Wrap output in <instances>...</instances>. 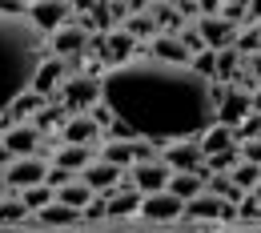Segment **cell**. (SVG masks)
Instances as JSON below:
<instances>
[{"mask_svg": "<svg viewBox=\"0 0 261 233\" xmlns=\"http://www.w3.org/2000/svg\"><path fill=\"white\" fill-rule=\"evenodd\" d=\"M149 57H153V61H161V65H189V53L181 48V40H177V36H169V33L153 36Z\"/></svg>", "mask_w": 261, "mask_h": 233, "instance_id": "cell-18", "label": "cell"}, {"mask_svg": "<svg viewBox=\"0 0 261 233\" xmlns=\"http://www.w3.org/2000/svg\"><path fill=\"white\" fill-rule=\"evenodd\" d=\"M241 161H253V165H261V137L241 145Z\"/></svg>", "mask_w": 261, "mask_h": 233, "instance_id": "cell-41", "label": "cell"}, {"mask_svg": "<svg viewBox=\"0 0 261 233\" xmlns=\"http://www.w3.org/2000/svg\"><path fill=\"white\" fill-rule=\"evenodd\" d=\"M48 157L44 153H33V157H16L12 165L4 169L0 177H4V185L12 189V193H20V189H33V185H44V177H48Z\"/></svg>", "mask_w": 261, "mask_h": 233, "instance_id": "cell-5", "label": "cell"}, {"mask_svg": "<svg viewBox=\"0 0 261 233\" xmlns=\"http://www.w3.org/2000/svg\"><path fill=\"white\" fill-rule=\"evenodd\" d=\"M33 217H36V225H53V229H65V225H76V221H81V213L68 209V205H61V201L44 205V209L33 213Z\"/></svg>", "mask_w": 261, "mask_h": 233, "instance_id": "cell-23", "label": "cell"}, {"mask_svg": "<svg viewBox=\"0 0 261 233\" xmlns=\"http://www.w3.org/2000/svg\"><path fill=\"white\" fill-rule=\"evenodd\" d=\"M65 76H68L65 61H57V57H44V61H40V68H36V76H33V93H40L44 100L57 97V93H61V85H65Z\"/></svg>", "mask_w": 261, "mask_h": 233, "instance_id": "cell-16", "label": "cell"}, {"mask_svg": "<svg viewBox=\"0 0 261 233\" xmlns=\"http://www.w3.org/2000/svg\"><path fill=\"white\" fill-rule=\"evenodd\" d=\"M145 221H177V217H185V205L173 197V193H149V197H141V209H137Z\"/></svg>", "mask_w": 261, "mask_h": 233, "instance_id": "cell-15", "label": "cell"}, {"mask_svg": "<svg viewBox=\"0 0 261 233\" xmlns=\"http://www.w3.org/2000/svg\"><path fill=\"white\" fill-rule=\"evenodd\" d=\"M249 193H253V197H257V201H261V181H257V185H253V189H249Z\"/></svg>", "mask_w": 261, "mask_h": 233, "instance_id": "cell-47", "label": "cell"}, {"mask_svg": "<svg viewBox=\"0 0 261 233\" xmlns=\"http://www.w3.org/2000/svg\"><path fill=\"white\" fill-rule=\"evenodd\" d=\"M189 68H193L197 76H205V81L213 85V76H217V53H209V48H205V53H197L193 61H189Z\"/></svg>", "mask_w": 261, "mask_h": 233, "instance_id": "cell-35", "label": "cell"}, {"mask_svg": "<svg viewBox=\"0 0 261 233\" xmlns=\"http://www.w3.org/2000/svg\"><path fill=\"white\" fill-rule=\"evenodd\" d=\"M93 24H97L100 33H113V29H117L113 16H109V4H97V8H93Z\"/></svg>", "mask_w": 261, "mask_h": 233, "instance_id": "cell-40", "label": "cell"}, {"mask_svg": "<svg viewBox=\"0 0 261 233\" xmlns=\"http://www.w3.org/2000/svg\"><path fill=\"white\" fill-rule=\"evenodd\" d=\"M81 181H85V185H89V189H93L97 197L109 201L113 193H117V185L125 181V173H121V169H113L109 161H100V157H93L89 165L81 169Z\"/></svg>", "mask_w": 261, "mask_h": 233, "instance_id": "cell-11", "label": "cell"}, {"mask_svg": "<svg viewBox=\"0 0 261 233\" xmlns=\"http://www.w3.org/2000/svg\"><path fill=\"white\" fill-rule=\"evenodd\" d=\"M93 161V145H61L57 149V157H53V165L68 169V173H76L81 177V169Z\"/></svg>", "mask_w": 261, "mask_h": 233, "instance_id": "cell-22", "label": "cell"}, {"mask_svg": "<svg viewBox=\"0 0 261 233\" xmlns=\"http://www.w3.org/2000/svg\"><path fill=\"white\" fill-rule=\"evenodd\" d=\"M137 209H141V193L133 189L129 181H121L117 193L109 197V221H113V217H133Z\"/></svg>", "mask_w": 261, "mask_h": 233, "instance_id": "cell-21", "label": "cell"}, {"mask_svg": "<svg viewBox=\"0 0 261 233\" xmlns=\"http://www.w3.org/2000/svg\"><path fill=\"white\" fill-rule=\"evenodd\" d=\"M213 100H217V121L221 125H229V129H237L249 113H253V100H249V93L245 89H237V85H229V89H213Z\"/></svg>", "mask_w": 261, "mask_h": 233, "instance_id": "cell-8", "label": "cell"}, {"mask_svg": "<svg viewBox=\"0 0 261 233\" xmlns=\"http://www.w3.org/2000/svg\"><path fill=\"white\" fill-rule=\"evenodd\" d=\"M245 68H249V76L261 85V53H253V57H245Z\"/></svg>", "mask_w": 261, "mask_h": 233, "instance_id": "cell-42", "label": "cell"}, {"mask_svg": "<svg viewBox=\"0 0 261 233\" xmlns=\"http://www.w3.org/2000/svg\"><path fill=\"white\" fill-rule=\"evenodd\" d=\"M48 44H53V57H57V61H72V57H81V53L89 48V24L72 20L61 33L48 36Z\"/></svg>", "mask_w": 261, "mask_h": 233, "instance_id": "cell-12", "label": "cell"}, {"mask_svg": "<svg viewBox=\"0 0 261 233\" xmlns=\"http://www.w3.org/2000/svg\"><path fill=\"white\" fill-rule=\"evenodd\" d=\"M229 181H233L241 193H249V189L261 181V165H253V161H237V165H233V173H229Z\"/></svg>", "mask_w": 261, "mask_h": 233, "instance_id": "cell-30", "label": "cell"}, {"mask_svg": "<svg viewBox=\"0 0 261 233\" xmlns=\"http://www.w3.org/2000/svg\"><path fill=\"white\" fill-rule=\"evenodd\" d=\"M16 201H20L29 213H40L44 205H53V201H57V193H53L48 185H33V189H20V193H16Z\"/></svg>", "mask_w": 261, "mask_h": 233, "instance_id": "cell-28", "label": "cell"}, {"mask_svg": "<svg viewBox=\"0 0 261 233\" xmlns=\"http://www.w3.org/2000/svg\"><path fill=\"white\" fill-rule=\"evenodd\" d=\"M24 221H29V209H24L16 197L0 201V225H24Z\"/></svg>", "mask_w": 261, "mask_h": 233, "instance_id": "cell-34", "label": "cell"}, {"mask_svg": "<svg viewBox=\"0 0 261 233\" xmlns=\"http://www.w3.org/2000/svg\"><path fill=\"white\" fill-rule=\"evenodd\" d=\"M24 20L33 24L36 36H53V33H61L65 24H72V8L61 4V0H36V4L24 8Z\"/></svg>", "mask_w": 261, "mask_h": 233, "instance_id": "cell-4", "label": "cell"}, {"mask_svg": "<svg viewBox=\"0 0 261 233\" xmlns=\"http://www.w3.org/2000/svg\"><path fill=\"white\" fill-rule=\"evenodd\" d=\"M233 53H237V57H253V53H261V20H257V16H253L249 24L237 29V44H233Z\"/></svg>", "mask_w": 261, "mask_h": 233, "instance_id": "cell-25", "label": "cell"}, {"mask_svg": "<svg viewBox=\"0 0 261 233\" xmlns=\"http://www.w3.org/2000/svg\"><path fill=\"white\" fill-rule=\"evenodd\" d=\"M40 109H44V97H40V93H33V89H29L24 97H16V105L8 109V117H20L24 125H33V121H36V113H40Z\"/></svg>", "mask_w": 261, "mask_h": 233, "instance_id": "cell-27", "label": "cell"}, {"mask_svg": "<svg viewBox=\"0 0 261 233\" xmlns=\"http://www.w3.org/2000/svg\"><path fill=\"white\" fill-rule=\"evenodd\" d=\"M221 221H237V205H229V201H221V213H217Z\"/></svg>", "mask_w": 261, "mask_h": 233, "instance_id": "cell-43", "label": "cell"}, {"mask_svg": "<svg viewBox=\"0 0 261 233\" xmlns=\"http://www.w3.org/2000/svg\"><path fill=\"white\" fill-rule=\"evenodd\" d=\"M217 213H221V197H213V193H197L193 201H185V217L209 221V217H217Z\"/></svg>", "mask_w": 261, "mask_h": 233, "instance_id": "cell-26", "label": "cell"}, {"mask_svg": "<svg viewBox=\"0 0 261 233\" xmlns=\"http://www.w3.org/2000/svg\"><path fill=\"white\" fill-rule=\"evenodd\" d=\"M149 149L153 145H145V141H105L100 145V161H109L113 169H121V173H129L137 161H149Z\"/></svg>", "mask_w": 261, "mask_h": 233, "instance_id": "cell-9", "label": "cell"}, {"mask_svg": "<svg viewBox=\"0 0 261 233\" xmlns=\"http://www.w3.org/2000/svg\"><path fill=\"white\" fill-rule=\"evenodd\" d=\"M93 197H97V193H93L81 177H72L68 185H61V189H57V201H61V205H68V209H76V213H81V209H85Z\"/></svg>", "mask_w": 261, "mask_h": 233, "instance_id": "cell-24", "label": "cell"}, {"mask_svg": "<svg viewBox=\"0 0 261 233\" xmlns=\"http://www.w3.org/2000/svg\"><path fill=\"white\" fill-rule=\"evenodd\" d=\"M237 161H241V145H233V149H225V153L205 157V173H233Z\"/></svg>", "mask_w": 261, "mask_h": 233, "instance_id": "cell-32", "label": "cell"}, {"mask_svg": "<svg viewBox=\"0 0 261 233\" xmlns=\"http://www.w3.org/2000/svg\"><path fill=\"white\" fill-rule=\"evenodd\" d=\"M233 145H237V141H233V129H229V125H221V121H217V125H209L205 133L197 137V149H201L205 157L225 153V149H233Z\"/></svg>", "mask_w": 261, "mask_h": 233, "instance_id": "cell-20", "label": "cell"}, {"mask_svg": "<svg viewBox=\"0 0 261 233\" xmlns=\"http://www.w3.org/2000/svg\"><path fill=\"white\" fill-rule=\"evenodd\" d=\"M249 100H253V113L261 117V89H257V93H249Z\"/></svg>", "mask_w": 261, "mask_h": 233, "instance_id": "cell-45", "label": "cell"}, {"mask_svg": "<svg viewBox=\"0 0 261 233\" xmlns=\"http://www.w3.org/2000/svg\"><path fill=\"white\" fill-rule=\"evenodd\" d=\"M197 36H201V44L209 48V53H229L233 44H237V24H229L221 16H213V12H201L193 20Z\"/></svg>", "mask_w": 261, "mask_h": 233, "instance_id": "cell-6", "label": "cell"}, {"mask_svg": "<svg viewBox=\"0 0 261 233\" xmlns=\"http://www.w3.org/2000/svg\"><path fill=\"white\" fill-rule=\"evenodd\" d=\"M145 12L153 16V24H157V29L165 24V29H169V36H173L177 29H181V24H185V20H181V12H177V8H169V4H149Z\"/></svg>", "mask_w": 261, "mask_h": 233, "instance_id": "cell-31", "label": "cell"}, {"mask_svg": "<svg viewBox=\"0 0 261 233\" xmlns=\"http://www.w3.org/2000/svg\"><path fill=\"white\" fill-rule=\"evenodd\" d=\"M0 145H4L12 157H33V153H40V133H36V125L16 121V125H8V129H4Z\"/></svg>", "mask_w": 261, "mask_h": 233, "instance_id": "cell-14", "label": "cell"}, {"mask_svg": "<svg viewBox=\"0 0 261 233\" xmlns=\"http://www.w3.org/2000/svg\"><path fill=\"white\" fill-rule=\"evenodd\" d=\"M161 161L173 173H205V153L197 149V141H173L161 145Z\"/></svg>", "mask_w": 261, "mask_h": 233, "instance_id": "cell-10", "label": "cell"}, {"mask_svg": "<svg viewBox=\"0 0 261 233\" xmlns=\"http://www.w3.org/2000/svg\"><path fill=\"white\" fill-rule=\"evenodd\" d=\"M12 161H16V157H12V153H8V149H4V145H0V173H4V169L12 165Z\"/></svg>", "mask_w": 261, "mask_h": 233, "instance_id": "cell-44", "label": "cell"}, {"mask_svg": "<svg viewBox=\"0 0 261 233\" xmlns=\"http://www.w3.org/2000/svg\"><path fill=\"white\" fill-rule=\"evenodd\" d=\"M93 48H97L105 61H109V68H113V65H125V61H133V57H137V40H133L125 29H113V33H105L97 44H93Z\"/></svg>", "mask_w": 261, "mask_h": 233, "instance_id": "cell-13", "label": "cell"}, {"mask_svg": "<svg viewBox=\"0 0 261 233\" xmlns=\"http://www.w3.org/2000/svg\"><path fill=\"white\" fill-rule=\"evenodd\" d=\"M169 177H173V169L165 165L161 157H149V161H137V165L125 173V181H129L133 189L141 193V197H149V193H161L165 185H169Z\"/></svg>", "mask_w": 261, "mask_h": 233, "instance_id": "cell-7", "label": "cell"}, {"mask_svg": "<svg viewBox=\"0 0 261 233\" xmlns=\"http://www.w3.org/2000/svg\"><path fill=\"white\" fill-rule=\"evenodd\" d=\"M121 29H125L133 40H149V36H161V29L153 24V16H149V12H133V16L125 20V24H121Z\"/></svg>", "mask_w": 261, "mask_h": 233, "instance_id": "cell-29", "label": "cell"}, {"mask_svg": "<svg viewBox=\"0 0 261 233\" xmlns=\"http://www.w3.org/2000/svg\"><path fill=\"white\" fill-rule=\"evenodd\" d=\"M40 61H44V48L33 24L24 20V12L0 8V117H8L16 97L33 89Z\"/></svg>", "mask_w": 261, "mask_h": 233, "instance_id": "cell-2", "label": "cell"}, {"mask_svg": "<svg viewBox=\"0 0 261 233\" xmlns=\"http://www.w3.org/2000/svg\"><path fill=\"white\" fill-rule=\"evenodd\" d=\"M237 217L241 221H261V201L253 193H245V197L237 201Z\"/></svg>", "mask_w": 261, "mask_h": 233, "instance_id": "cell-37", "label": "cell"}, {"mask_svg": "<svg viewBox=\"0 0 261 233\" xmlns=\"http://www.w3.org/2000/svg\"><path fill=\"white\" fill-rule=\"evenodd\" d=\"M100 105L113 121L153 149L173 141H197L217 125L213 85L189 65H161L153 57H133L100 72Z\"/></svg>", "mask_w": 261, "mask_h": 233, "instance_id": "cell-1", "label": "cell"}, {"mask_svg": "<svg viewBox=\"0 0 261 233\" xmlns=\"http://www.w3.org/2000/svg\"><path fill=\"white\" fill-rule=\"evenodd\" d=\"M97 121H93V113H72L65 117V125H61V145H93L97 141Z\"/></svg>", "mask_w": 261, "mask_h": 233, "instance_id": "cell-17", "label": "cell"}, {"mask_svg": "<svg viewBox=\"0 0 261 233\" xmlns=\"http://www.w3.org/2000/svg\"><path fill=\"white\" fill-rule=\"evenodd\" d=\"M81 217H85V221H109V201H105V197H93L85 209H81Z\"/></svg>", "mask_w": 261, "mask_h": 233, "instance_id": "cell-38", "label": "cell"}, {"mask_svg": "<svg viewBox=\"0 0 261 233\" xmlns=\"http://www.w3.org/2000/svg\"><path fill=\"white\" fill-rule=\"evenodd\" d=\"M165 193H173V197L181 201H193L197 193H205V173H173L169 177V185H165Z\"/></svg>", "mask_w": 261, "mask_h": 233, "instance_id": "cell-19", "label": "cell"}, {"mask_svg": "<svg viewBox=\"0 0 261 233\" xmlns=\"http://www.w3.org/2000/svg\"><path fill=\"white\" fill-rule=\"evenodd\" d=\"M65 105H44V109H40V113H36V133H44V129H61V125H65Z\"/></svg>", "mask_w": 261, "mask_h": 233, "instance_id": "cell-33", "label": "cell"}, {"mask_svg": "<svg viewBox=\"0 0 261 233\" xmlns=\"http://www.w3.org/2000/svg\"><path fill=\"white\" fill-rule=\"evenodd\" d=\"M8 193H12V189H8V185H4V177H0V201L8 197Z\"/></svg>", "mask_w": 261, "mask_h": 233, "instance_id": "cell-46", "label": "cell"}, {"mask_svg": "<svg viewBox=\"0 0 261 233\" xmlns=\"http://www.w3.org/2000/svg\"><path fill=\"white\" fill-rule=\"evenodd\" d=\"M61 100H65V113L97 109V100H100V72H72V76H65Z\"/></svg>", "mask_w": 261, "mask_h": 233, "instance_id": "cell-3", "label": "cell"}, {"mask_svg": "<svg viewBox=\"0 0 261 233\" xmlns=\"http://www.w3.org/2000/svg\"><path fill=\"white\" fill-rule=\"evenodd\" d=\"M237 53L229 48V53H217V76H237Z\"/></svg>", "mask_w": 261, "mask_h": 233, "instance_id": "cell-39", "label": "cell"}, {"mask_svg": "<svg viewBox=\"0 0 261 233\" xmlns=\"http://www.w3.org/2000/svg\"><path fill=\"white\" fill-rule=\"evenodd\" d=\"M257 137H261V117L257 113H249V117L233 129V141H241V145H245V141H257Z\"/></svg>", "mask_w": 261, "mask_h": 233, "instance_id": "cell-36", "label": "cell"}]
</instances>
